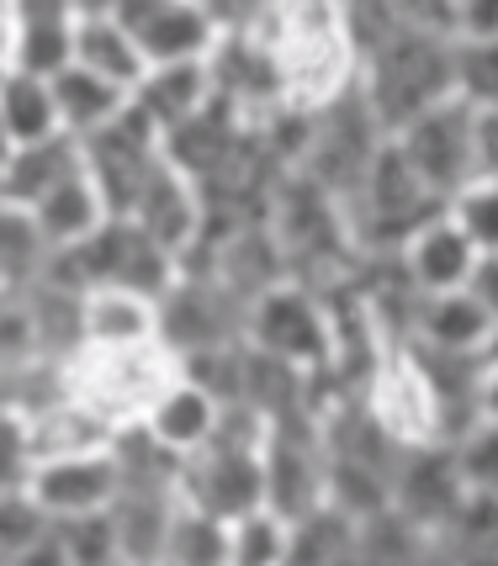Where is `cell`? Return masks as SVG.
<instances>
[{
  "mask_svg": "<svg viewBox=\"0 0 498 566\" xmlns=\"http://www.w3.org/2000/svg\"><path fill=\"white\" fill-rule=\"evenodd\" d=\"M49 260H53V244L49 233L38 228L32 207L0 197V281L6 286H27V281H38L49 271Z\"/></svg>",
  "mask_w": 498,
  "mask_h": 566,
  "instance_id": "cell-24",
  "label": "cell"
},
{
  "mask_svg": "<svg viewBox=\"0 0 498 566\" xmlns=\"http://www.w3.org/2000/svg\"><path fill=\"white\" fill-rule=\"evenodd\" d=\"M398 260H403V271L414 275V286H419L424 296H435V292L473 286L483 249L473 244V233L450 218V212H435V218L398 249Z\"/></svg>",
  "mask_w": 498,
  "mask_h": 566,
  "instance_id": "cell-13",
  "label": "cell"
},
{
  "mask_svg": "<svg viewBox=\"0 0 498 566\" xmlns=\"http://www.w3.org/2000/svg\"><path fill=\"white\" fill-rule=\"evenodd\" d=\"M456 96L473 106L498 101V38H456Z\"/></svg>",
  "mask_w": 498,
  "mask_h": 566,
  "instance_id": "cell-31",
  "label": "cell"
},
{
  "mask_svg": "<svg viewBox=\"0 0 498 566\" xmlns=\"http://www.w3.org/2000/svg\"><path fill=\"white\" fill-rule=\"evenodd\" d=\"M138 38L149 64H180V59H212L224 43V27L201 0H117L112 6Z\"/></svg>",
  "mask_w": 498,
  "mask_h": 566,
  "instance_id": "cell-8",
  "label": "cell"
},
{
  "mask_svg": "<svg viewBox=\"0 0 498 566\" xmlns=\"http://www.w3.org/2000/svg\"><path fill=\"white\" fill-rule=\"evenodd\" d=\"M212 59H180V64H149V74L133 85V106L149 117L159 133H175L191 123L201 106H212Z\"/></svg>",
  "mask_w": 498,
  "mask_h": 566,
  "instance_id": "cell-17",
  "label": "cell"
},
{
  "mask_svg": "<svg viewBox=\"0 0 498 566\" xmlns=\"http://www.w3.org/2000/svg\"><path fill=\"white\" fill-rule=\"evenodd\" d=\"M361 91L387 133L414 123L419 112L456 96V38L429 27H398L382 49L361 64Z\"/></svg>",
  "mask_w": 498,
  "mask_h": 566,
  "instance_id": "cell-1",
  "label": "cell"
},
{
  "mask_svg": "<svg viewBox=\"0 0 498 566\" xmlns=\"http://www.w3.org/2000/svg\"><path fill=\"white\" fill-rule=\"evenodd\" d=\"M180 376V355L165 339H144V345H80L64 360V381L70 392L85 397L101 419L138 423L149 413V402Z\"/></svg>",
  "mask_w": 498,
  "mask_h": 566,
  "instance_id": "cell-2",
  "label": "cell"
},
{
  "mask_svg": "<svg viewBox=\"0 0 498 566\" xmlns=\"http://www.w3.org/2000/svg\"><path fill=\"white\" fill-rule=\"evenodd\" d=\"M345 212L361 254H398L435 212H446V201L435 197L419 180V170L403 159L398 138H387L382 154L372 159L366 180H361V191L345 201Z\"/></svg>",
  "mask_w": 498,
  "mask_h": 566,
  "instance_id": "cell-3",
  "label": "cell"
},
{
  "mask_svg": "<svg viewBox=\"0 0 498 566\" xmlns=\"http://www.w3.org/2000/svg\"><path fill=\"white\" fill-rule=\"evenodd\" d=\"M361 402H366V413H372L403 450H408V444L446 440L435 376H429V366H424V355L414 345H387L376 355L372 376L361 381Z\"/></svg>",
  "mask_w": 498,
  "mask_h": 566,
  "instance_id": "cell-6",
  "label": "cell"
},
{
  "mask_svg": "<svg viewBox=\"0 0 498 566\" xmlns=\"http://www.w3.org/2000/svg\"><path fill=\"white\" fill-rule=\"evenodd\" d=\"M494 323H498L494 307H488L473 286H456V292L424 296L408 345L446 349V355H488V345H494Z\"/></svg>",
  "mask_w": 498,
  "mask_h": 566,
  "instance_id": "cell-15",
  "label": "cell"
},
{
  "mask_svg": "<svg viewBox=\"0 0 498 566\" xmlns=\"http://www.w3.org/2000/svg\"><path fill=\"white\" fill-rule=\"evenodd\" d=\"M393 133L382 127V117L372 112V101L361 91V80L340 91L334 101H324L313 112V138H308V154H302L298 170H308L319 186H329L340 201H350L361 191V180L372 170V159L382 154Z\"/></svg>",
  "mask_w": 498,
  "mask_h": 566,
  "instance_id": "cell-5",
  "label": "cell"
},
{
  "mask_svg": "<svg viewBox=\"0 0 498 566\" xmlns=\"http://www.w3.org/2000/svg\"><path fill=\"white\" fill-rule=\"evenodd\" d=\"M75 64L117 80L123 91H133L144 74H149V59L138 49V38L127 32V22L117 11H80L75 22Z\"/></svg>",
  "mask_w": 498,
  "mask_h": 566,
  "instance_id": "cell-22",
  "label": "cell"
},
{
  "mask_svg": "<svg viewBox=\"0 0 498 566\" xmlns=\"http://www.w3.org/2000/svg\"><path fill=\"white\" fill-rule=\"evenodd\" d=\"M456 461H461L467 488L498 493V419H477L473 429L456 440Z\"/></svg>",
  "mask_w": 498,
  "mask_h": 566,
  "instance_id": "cell-32",
  "label": "cell"
},
{
  "mask_svg": "<svg viewBox=\"0 0 498 566\" xmlns=\"http://www.w3.org/2000/svg\"><path fill=\"white\" fill-rule=\"evenodd\" d=\"M456 38H498V0H456Z\"/></svg>",
  "mask_w": 498,
  "mask_h": 566,
  "instance_id": "cell-35",
  "label": "cell"
},
{
  "mask_svg": "<svg viewBox=\"0 0 498 566\" xmlns=\"http://www.w3.org/2000/svg\"><path fill=\"white\" fill-rule=\"evenodd\" d=\"M0 286H6V281H0Z\"/></svg>",
  "mask_w": 498,
  "mask_h": 566,
  "instance_id": "cell-42",
  "label": "cell"
},
{
  "mask_svg": "<svg viewBox=\"0 0 498 566\" xmlns=\"http://www.w3.org/2000/svg\"><path fill=\"white\" fill-rule=\"evenodd\" d=\"M32 476V434H27V413L0 402V493L27 488Z\"/></svg>",
  "mask_w": 498,
  "mask_h": 566,
  "instance_id": "cell-33",
  "label": "cell"
},
{
  "mask_svg": "<svg viewBox=\"0 0 498 566\" xmlns=\"http://www.w3.org/2000/svg\"><path fill=\"white\" fill-rule=\"evenodd\" d=\"M467 497V476H461V461H456V444L450 440H429V444H408L398 455V471H393V503L403 514L424 524L435 545H440V530L450 524V514L461 509Z\"/></svg>",
  "mask_w": 498,
  "mask_h": 566,
  "instance_id": "cell-9",
  "label": "cell"
},
{
  "mask_svg": "<svg viewBox=\"0 0 498 566\" xmlns=\"http://www.w3.org/2000/svg\"><path fill=\"white\" fill-rule=\"evenodd\" d=\"M477 106L467 96H446L440 106L419 112L414 123H403L398 138L403 159L419 170V180L440 201H450L477 175Z\"/></svg>",
  "mask_w": 498,
  "mask_h": 566,
  "instance_id": "cell-7",
  "label": "cell"
},
{
  "mask_svg": "<svg viewBox=\"0 0 498 566\" xmlns=\"http://www.w3.org/2000/svg\"><path fill=\"white\" fill-rule=\"evenodd\" d=\"M483 419H498V355L483 366Z\"/></svg>",
  "mask_w": 498,
  "mask_h": 566,
  "instance_id": "cell-39",
  "label": "cell"
},
{
  "mask_svg": "<svg viewBox=\"0 0 498 566\" xmlns=\"http://www.w3.org/2000/svg\"><path fill=\"white\" fill-rule=\"evenodd\" d=\"M0 127H6L11 148L64 133L59 127V106H53V80H43V74H32V70L0 74Z\"/></svg>",
  "mask_w": 498,
  "mask_h": 566,
  "instance_id": "cell-23",
  "label": "cell"
},
{
  "mask_svg": "<svg viewBox=\"0 0 498 566\" xmlns=\"http://www.w3.org/2000/svg\"><path fill=\"white\" fill-rule=\"evenodd\" d=\"M117 488H123V476H117V455H112V450L38 461V467H32V476H27V493L38 497V509H43L49 518L112 509Z\"/></svg>",
  "mask_w": 498,
  "mask_h": 566,
  "instance_id": "cell-11",
  "label": "cell"
},
{
  "mask_svg": "<svg viewBox=\"0 0 498 566\" xmlns=\"http://www.w3.org/2000/svg\"><path fill=\"white\" fill-rule=\"evenodd\" d=\"M127 218L138 222L149 239H159L165 249H175L186 260L201 244V233H207V197H201L197 180L180 165H170V154H165V165L149 175V186L138 191Z\"/></svg>",
  "mask_w": 498,
  "mask_h": 566,
  "instance_id": "cell-10",
  "label": "cell"
},
{
  "mask_svg": "<svg viewBox=\"0 0 498 566\" xmlns=\"http://www.w3.org/2000/svg\"><path fill=\"white\" fill-rule=\"evenodd\" d=\"M53 535H59V545H64V562H75V566L123 562V551H117V524H112V509L53 518Z\"/></svg>",
  "mask_w": 498,
  "mask_h": 566,
  "instance_id": "cell-28",
  "label": "cell"
},
{
  "mask_svg": "<svg viewBox=\"0 0 498 566\" xmlns=\"http://www.w3.org/2000/svg\"><path fill=\"white\" fill-rule=\"evenodd\" d=\"M133 91H123L117 80L85 70V64H64L53 74V106H59V127L75 133V138H91L106 123H117L127 112Z\"/></svg>",
  "mask_w": 498,
  "mask_h": 566,
  "instance_id": "cell-20",
  "label": "cell"
},
{
  "mask_svg": "<svg viewBox=\"0 0 498 566\" xmlns=\"http://www.w3.org/2000/svg\"><path fill=\"white\" fill-rule=\"evenodd\" d=\"M224 32H266L281 11V0H201Z\"/></svg>",
  "mask_w": 498,
  "mask_h": 566,
  "instance_id": "cell-34",
  "label": "cell"
},
{
  "mask_svg": "<svg viewBox=\"0 0 498 566\" xmlns=\"http://www.w3.org/2000/svg\"><path fill=\"white\" fill-rule=\"evenodd\" d=\"M85 165V144L75 133H53V138H38V144H17L11 159H6V175H0V197L32 207L38 197H49L64 175H75Z\"/></svg>",
  "mask_w": 498,
  "mask_h": 566,
  "instance_id": "cell-21",
  "label": "cell"
},
{
  "mask_svg": "<svg viewBox=\"0 0 498 566\" xmlns=\"http://www.w3.org/2000/svg\"><path fill=\"white\" fill-rule=\"evenodd\" d=\"M17 43H22V0H0V74L17 70Z\"/></svg>",
  "mask_w": 498,
  "mask_h": 566,
  "instance_id": "cell-37",
  "label": "cell"
},
{
  "mask_svg": "<svg viewBox=\"0 0 498 566\" xmlns=\"http://www.w3.org/2000/svg\"><path fill=\"white\" fill-rule=\"evenodd\" d=\"M27 434H32V467L38 461H59V455H91V450H112L117 423L101 419L96 408L75 397L70 387L49 402H38L27 413Z\"/></svg>",
  "mask_w": 498,
  "mask_h": 566,
  "instance_id": "cell-14",
  "label": "cell"
},
{
  "mask_svg": "<svg viewBox=\"0 0 498 566\" xmlns=\"http://www.w3.org/2000/svg\"><path fill=\"white\" fill-rule=\"evenodd\" d=\"M473 292L483 296V302H488V307H494V318H498V249H494V254H483V260H477Z\"/></svg>",
  "mask_w": 498,
  "mask_h": 566,
  "instance_id": "cell-38",
  "label": "cell"
},
{
  "mask_svg": "<svg viewBox=\"0 0 498 566\" xmlns=\"http://www.w3.org/2000/svg\"><path fill=\"white\" fill-rule=\"evenodd\" d=\"M165 562H186V566L228 562V518L191 503V497H180L170 541H165Z\"/></svg>",
  "mask_w": 498,
  "mask_h": 566,
  "instance_id": "cell-27",
  "label": "cell"
},
{
  "mask_svg": "<svg viewBox=\"0 0 498 566\" xmlns=\"http://www.w3.org/2000/svg\"><path fill=\"white\" fill-rule=\"evenodd\" d=\"M144 339H159V296L112 281L80 292V345H144Z\"/></svg>",
  "mask_w": 498,
  "mask_h": 566,
  "instance_id": "cell-18",
  "label": "cell"
},
{
  "mask_svg": "<svg viewBox=\"0 0 498 566\" xmlns=\"http://www.w3.org/2000/svg\"><path fill=\"white\" fill-rule=\"evenodd\" d=\"M446 212L473 233V244L483 249V254H494L498 249V175H473V180L446 201Z\"/></svg>",
  "mask_w": 498,
  "mask_h": 566,
  "instance_id": "cell-30",
  "label": "cell"
},
{
  "mask_svg": "<svg viewBox=\"0 0 498 566\" xmlns=\"http://www.w3.org/2000/svg\"><path fill=\"white\" fill-rule=\"evenodd\" d=\"M477 175H498V101L477 106Z\"/></svg>",
  "mask_w": 498,
  "mask_h": 566,
  "instance_id": "cell-36",
  "label": "cell"
},
{
  "mask_svg": "<svg viewBox=\"0 0 498 566\" xmlns=\"http://www.w3.org/2000/svg\"><path fill=\"white\" fill-rule=\"evenodd\" d=\"M361 556V518L345 514L340 503H319L308 514L292 518V562H350Z\"/></svg>",
  "mask_w": 498,
  "mask_h": 566,
  "instance_id": "cell-25",
  "label": "cell"
},
{
  "mask_svg": "<svg viewBox=\"0 0 498 566\" xmlns=\"http://www.w3.org/2000/svg\"><path fill=\"white\" fill-rule=\"evenodd\" d=\"M224 413H228V397H218L201 376H191V370L180 366V376L154 397L149 413L138 423H144L165 450H175V455L186 461V455H197L201 444L224 429Z\"/></svg>",
  "mask_w": 498,
  "mask_h": 566,
  "instance_id": "cell-12",
  "label": "cell"
},
{
  "mask_svg": "<svg viewBox=\"0 0 498 566\" xmlns=\"http://www.w3.org/2000/svg\"><path fill=\"white\" fill-rule=\"evenodd\" d=\"M180 488L175 482H123L112 497V524H117V551L123 562H165Z\"/></svg>",
  "mask_w": 498,
  "mask_h": 566,
  "instance_id": "cell-16",
  "label": "cell"
},
{
  "mask_svg": "<svg viewBox=\"0 0 498 566\" xmlns=\"http://www.w3.org/2000/svg\"><path fill=\"white\" fill-rule=\"evenodd\" d=\"M245 339L281 355V360H292V366L313 370V376H329L334 370V345H340L329 292L324 286H308L298 275H281L276 286L249 296Z\"/></svg>",
  "mask_w": 498,
  "mask_h": 566,
  "instance_id": "cell-4",
  "label": "cell"
},
{
  "mask_svg": "<svg viewBox=\"0 0 498 566\" xmlns=\"http://www.w3.org/2000/svg\"><path fill=\"white\" fill-rule=\"evenodd\" d=\"M228 562L234 566H281L292 562V518L271 503L228 518Z\"/></svg>",
  "mask_w": 498,
  "mask_h": 566,
  "instance_id": "cell-26",
  "label": "cell"
},
{
  "mask_svg": "<svg viewBox=\"0 0 498 566\" xmlns=\"http://www.w3.org/2000/svg\"><path fill=\"white\" fill-rule=\"evenodd\" d=\"M488 355H498V323H494V345H488Z\"/></svg>",
  "mask_w": 498,
  "mask_h": 566,
  "instance_id": "cell-41",
  "label": "cell"
},
{
  "mask_svg": "<svg viewBox=\"0 0 498 566\" xmlns=\"http://www.w3.org/2000/svg\"><path fill=\"white\" fill-rule=\"evenodd\" d=\"M53 518L38 509V497L27 488L0 493V562H27V551L49 535Z\"/></svg>",
  "mask_w": 498,
  "mask_h": 566,
  "instance_id": "cell-29",
  "label": "cell"
},
{
  "mask_svg": "<svg viewBox=\"0 0 498 566\" xmlns=\"http://www.w3.org/2000/svg\"><path fill=\"white\" fill-rule=\"evenodd\" d=\"M6 159H11V138H6V127H0V175H6Z\"/></svg>",
  "mask_w": 498,
  "mask_h": 566,
  "instance_id": "cell-40",
  "label": "cell"
},
{
  "mask_svg": "<svg viewBox=\"0 0 498 566\" xmlns=\"http://www.w3.org/2000/svg\"><path fill=\"white\" fill-rule=\"evenodd\" d=\"M32 218H38V228L49 233L53 249H70V244H80V239H91L101 222L112 218V207L101 197L91 165H80L75 175H64V180L53 186L49 197L32 201Z\"/></svg>",
  "mask_w": 498,
  "mask_h": 566,
  "instance_id": "cell-19",
  "label": "cell"
}]
</instances>
